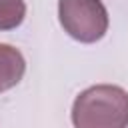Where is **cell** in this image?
Wrapping results in <instances>:
<instances>
[{"instance_id": "obj_2", "label": "cell", "mask_w": 128, "mask_h": 128, "mask_svg": "<svg viewBox=\"0 0 128 128\" xmlns=\"http://www.w3.org/2000/svg\"><path fill=\"white\" fill-rule=\"evenodd\" d=\"M58 18L64 32L82 44L104 38L110 24L102 0H58Z\"/></svg>"}, {"instance_id": "obj_4", "label": "cell", "mask_w": 128, "mask_h": 128, "mask_svg": "<svg viewBox=\"0 0 128 128\" xmlns=\"http://www.w3.org/2000/svg\"><path fill=\"white\" fill-rule=\"evenodd\" d=\"M24 16H26L24 0H0V30L18 28Z\"/></svg>"}, {"instance_id": "obj_1", "label": "cell", "mask_w": 128, "mask_h": 128, "mask_svg": "<svg viewBox=\"0 0 128 128\" xmlns=\"http://www.w3.org/2000/svg\"><path fill=\"white\" fill-rule=\"evenodd\" d=\"M74 128H128V92L114 84L82 90L72 104Z\"/></svg>"}, {"instance_id": "obj_3", "label": "cell", "mask_w": 128, "mask_h": 128, "mask_svg": "<svg viewBox=\"0 0 128 128\" xmlns=\"http://www.w3.org/2000/svg\"><path fill=\"white\" fill-rule=\"evenodd\" d=\"M26 72L22 52L10 44H0V92L14 88Z\"/></svg>"}]
</instances>
